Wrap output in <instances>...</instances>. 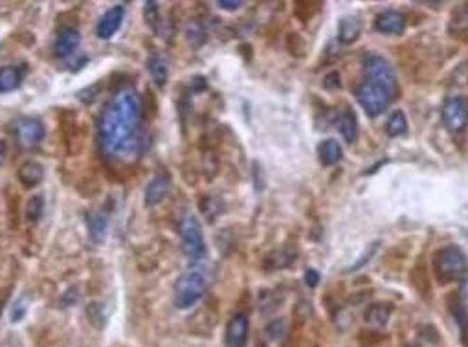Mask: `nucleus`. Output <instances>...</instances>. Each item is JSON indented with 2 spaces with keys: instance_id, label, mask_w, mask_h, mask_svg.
I'll list each match as a JSON object with an SVG mask.
<instances>
[{
  "instance_id": "obj_4",
  "label": "nucleus",
  "mask_w": 468,
  "mask_h": 347,
  "mask_svg": "<svg viewBox=\"0 0 468 347\" xmlns=\"http://www.w3.org/2000/svg\"><path fill=\"white\" fill-rule=\"evenodd\" d=\"M433 270L439 282L450 283L467 274L468 261L465 252L459 247H444L433 257Z\"/></svg>"
},
{
  "instance_id": "obj_9",
  "label": "nucleus",
  "mask_w": 468,
  "mask_h": 347,
  "mask_svg": "<svg viewBox=\"0 0 468 347\" xmlns=\"http://www.w3.org/2000/svg\"><path fill=\"white\" fill-rule=\"evenodd\" d=\"M248 318L242 312H237L230 318L226 325V346L228 347H244L248 340Z\"/></svg>"
},
{
  "instance_id": "obj_28",
  "label": "nucleus",
  "mask_w": 468,
  "mask_h": 347,
  "mask_svg": "<svg viewBox=\"0 0 468 347\" xmlns=\"http://www.w3.org/2000/svg\"><path fill=\"white\" fill-rule=\"evenodd\" d=\"M455 300H458V303L465 309V311H468V277H463L461 283H459V291Z\"/></svg>"
},
{
  "instance_id": "obj_25",
  "label": "nucleus",
  "mask_w": 468,
  "mask_h": 347,
  "mask_svg": "<svg viewBox=\"0 0 468 347\" xmlns=\"http://www.w3.org/2000/svg\"><path fill=\"white\" fill-rule=\"evenodd\" d=\"M143 20L153 31H158V28H160V8L153 0L143 4Z\"/></svg>"
},
{
  "instance_id": "obj_13",
  "label": "nucleus",
  "mask_w": 468,
  "mask_h": 347,
  "mask_svg": "<svg viewBox=\"0 0 468 347\" xmlns=\"http://www.w3.org/2000/svg\"><path fill=\"white\" fill-rule=\"evenodd\" d=\"M17 178L24 187H36L45 180V167L39 162L28 160L19 167Z\"/></svg>"
},
{
  "instance_id": "obj_34",
  "label": "nucleus",
  "mask_w": 468,
  "mask_h": 347,
  "mask_svg": "<svg viewBox=\"0 0 468 347\" xmlns=\"http://www.w3.org/2000/svg\"><path fill=\"white\" fill-rule=\"evenodd\" d=\"M410 347H417V346H410Z\"/></svg>"
},
{
  "instance_id": "obj_21",
  "label": "nucleus",
  "mask_w": 468,
  "mask_h": 347,
  "mask_svg": "<svg viewBox=\"0 0 468 347\" xmlns=\"http://www.w3.org/2000/svg\"><path fill=\"white\" fill-rule=\"evenodd\" d=\"M88 231H91L92 241L101 245V242L105 241L107 236V217L105 213H92L91 219H88Z\"/></svg>"
},
{
  "instance_id": "obj_33",
  "label": "nucleus",
  "mask_w": 468,
  "mask_h": 347,
  "mask_svg": "<svg viewBox=\"0 0 468 347\" xmlns=\"http://www.w3.org/2000/svg\"><path fill=\"white\" fill-rule=\"evenodd\" d=\"M257 347H265V346H263V344H259V346H257Z\"/></svg>"
},
{
  "instance_id": "obj_10",
  "label": "nucleus",
  "mask_w": 468,
  "mask_h": 347,
  "mask_svg": "<svg viewBox=\"0 0 468 347\" xmlns=\"http://www.w3.org/2000/svg\"><path fill=\"white\" fill-rule=\"evenodd\" d=\"M375 28L386 36H398L406 28V17L397 10H386L375 19Z\"/></svg>"
},
{
  "instance_id": "obj_16",
  "label": "nucleus",
  "mask_w": 468,
  "mask_h": 347,
  "mask_svg": "<svg viewBox=\"0 0 468 347\" xmlns=\"http://www.w3.org/2000/svg\"><path fill=\"white\" fill-rule=\"evenodd\" d=\"M391 311V305H388V303H371L364 312V320L371 327H384L389 322Z\"/></svg>"
},
{
  "instance_id": "obj_18",
  "label": "nucleus",
  "mask_w": 468,
  "mask_h": 347,
  "mask_svg": "<svg viewBox=\"0 0 468 347\" xmlns=\"http://www.w3.org/2000/svg\"><path fill=\"white\" fill-rule=\"evenodd\" d=\"M22 83V70L19 66H4L0 68V94L17 91Z\"/></svg>"
},
{
  "instance_id": "obj_20",
  "label": "nucleus",
  "mask_w": 468,
  "mask_h": 347,
  "mask_svg": "<svg viewBox=\"0 0 468 347\" xmlns=\"http://www.w3.org/2000/svg\"><path fill=\"white\" fill-rule=\"evenodd\" d=\"M320 153V160L323 166H334L336 162L342 160V147L336 140H325L318 149Z\"/></svg>"
},
{
  "instance_id": "obj_11",
  "label": "nucleus",
  "mask_w": 468,
  "mask_h": 347,
  "mask_svg": "<svg viewBox=\"0 0 468 347\" xmlns=\"http://www.w3.org/2000/svg\"><path fill=\"white\" fill-rule=\"evenodd\" d=\"M169 186H171V180H169V176H167L166 173L153 176L151 182H149L146 187V195H143L146 196V199H143L146 206L153 208L156 206V204H160V202L167 196V193H169Z\"/></svg>"
},
{
  "instance_id": "obj_19",
  "label": "nucleus",
  "mask_w": 468,
  "mask_h": 347,
  "mask_svg": "<svg viewBox=\"0 0 468 347\" xmlns=\"http://www.w3.org/2000/svg\"><path fill=\"white\" fill-rule=\"evenodd\" d=\"M147 70L151 74V79L155 81L156 86H166L169 79V70H167V63L160 56H151L147 59Z\"/></svg>"
},
{
  "instance_id": "obj_7",
  "label": "nucleus",
  "mask_w": 468,
  "mask_h": 347,
  "mask_svg": "<svg viewBox=\"0 0 468 347\" xmlns=\"http://www.w3.org/2000/svg\"><path fill=\"white\" fill-rule=\"evenodd\" d=\"M443 123L450 132H461L468 125V100L453 96L443 107Z\"/></svg>"
},
{
  "instance_id": "obj_3",
  "label": "nucleus",
  "mask_w": 468,
  "mask_h": 347,
  "mask_svg": "<svg viewBox=\"0 0 468 347\" xmlns=\"http://www.w3.org/2000/svg\"><path fill=\"white\" fill-rule=\"evenodd\" d=\"M208 270L201 265H193L176 279L173 291V302L178 309H192L196 302H201L208 291Z\"/></svg>"
},
{
  "instance_id": "obj_29",
  "label": "nucleus",
  "mask_w": 468,
  "mask_h": 347,
  "mask_svg": "<svg viewBox=\"0 0 468 347\" xmlns=\"http://www.w3.org/2000/svg\"><path fill=\"white\" fill-rule=\"evenodd\" d=\"M267 334L272 340H279V338L283 337V322H279V320H276V322L268 323L267 327Z\"/></svg>"
},
{
  "instance_id": "obj_27",
  "label": "nucleus",
  "mask_w": 468,
  "mask_h": 347,
  "mask_svg": "<svg viewBox=\"0 0 468 347\" xmlns=\"http://www.w3.org/2000/svg\"><path fill=\"white\" fill-rule=\"evenodd\" d=\"M30 309V302H28V296H20L17 298V302L13 303V307H11V322L17 323L20 322L22 318L26 316V312Z\"/></svg>"
},
{
  "instance_id": "obj_24",
  "label": "nucleus",
  "mask_w": 468,
  "mask_h": 347,
  "mask_svg": "<svg viewBox=\"0 0 468 347\" xmlns=\"http://www.w3.org/2000/svg\"><path fill=\"white\" fill-rule=\"evenodd\" d=\"M186 37L189 45L201 46L206 40V28L198 20H192L186 28Z\"/></svg>"
},
{
  "instance_id": "obj_26",
  "label": "nucleus",
  "mask_w": 468,
  "mask_h": 347,
  "mask_svg": "<svg viewBox=\"0 0 468 347\" xmlns=\"http://www.w3.org/2000/svg\"><path fill=\"white\" fill-rule=\"evenodd\" d=\"M378 248H380V242H378V241H373L371 245H369V247L366 248V252H364L362 256H360V259H357V261L352 263L351 267L345 268V272H357L358 268H362L364 265H366V263H369V261H371V259H373V257L377 256Z\"/></svg>"
},
{
  "instance_id": "obj_5",
  "label": "nucleus",
  "mask_w": 468,
  "mask_h": 347,
  "mask_svg": "<svg viewBox=\"0 0 468 347\" xmlns=\"http://www.w3.org/2000/svg\"><path fill=\"white\" fill-rule=\"evenodd\" d=\"M178 233H180L182 252L186 254L187 259H192L193 263L201 261L202 257L206 256V241H204L201 222L193 213H186L182 217Z\"/></svg>"
},
{
  "instance_id": "obj_12",
  "label": "nucleus",
  "mask_w": 468,
  "mask_h": 347,
  "mask_svg": "<svg viewBox=\"0 0 468 347\" xmlns=\"http://www.w3.org/2000/svg\"><path fill=\"white\" fill-rule=\"evenodd\" d=\"M81 45V33L76 28H65L61 30L59 37L56 39L54 45V54L57 57H68L70 54L77 50V46Z\"/></svg>"
},
{
  "instance_id": "obj_6",
  "label": "nucleus",
  "mask_w": 468,
  "mask_h": 347,
  "mask_svg": "<svg viewBox=\"0 0 468 347\" xmlns=\"http://www.w3.org/2000/svg\"><path fill=\"white\" fill-rule=\"evenodd\" d=\"M13 132H15L17 144L22 146L24 149H33L45 140V125L42 121L37 120V118H30V116H24V118H19L13 125Z\"/></svg>"
},
{
  "instance_id": "obj_31",
  "label": "nucleus",
  "mask_w": 468,
  "mask_h": 347,
  "mask_svg": "<svg viewBox=\"0 0 468 347\" xmlns=\"http://www.w3.org/2000/svg\"><path fill=\"white\" fill-rule=\"evenodd\" d=\"M217 6H219V8H222V10H226V11H235V10H239V8H241L242 2H241V0H219V2H217Z\"/></svg>"
},
{
  "instance_id": "obj_23",
  "label": "nucleus",
  "mask_w": 468,
  "mask_h": 347,
  "mask_svg": "<svg viewBox=\"0 0 468 347\" xmlns=\"http://www.w3.org/2000/svg\"><path fill=\"white\" fill-rule=\"evenodd\" d=\"M45 213V196L33 195L26 204V219L30 222H37Z\"/></svg>"
},
{
  "instance_id": "obj_15",
  "label": "nucleus",
  "mask_w": 468,
  "mask_h": 347,
  "mask_svg": "<svg viewBox=\"0 0 468 347\" xmlns=\"http://www.w3.org/2000/svg\"><path fill=\"white\" fill-rule=\"evenodd\" d=\"M334 125H336L340 136H342L343 140L348 141V144H352V141L357 140L358 121H357V116H354V112L352 111L345 109V111L340 112L336 121H334Z\"/></svg>"
},
{
  "instance_id": "obj_2",
  "label": "nucleus",
  "mask_w": 468,
  "mask_h": 347,
  "mask_svg": "<svg viewBox=\"0 0 468 347\" xmlns=\"http://www.w3.org/2000/svg\"><path fill=\"white\" fill-rule=\"evenodd\" d=\"M366 79L357 86L354 96L369 116L382 114L397 96V76L393 66L380 56H369L364 63Z\"/></svg>"
},
{
  "instance_id": "obj_14",
  "label": "nucleus",
  "mask_w": 468,
  "mask_h": 347,
  "mask_svg": "<svg viewBox=\"0 0 468 347\" xmlns=\"http://www.w3.org/2000/svg\"><path fill=\"white\" fill-rule=\"evenodd\" d=\"M360 33H362V22H360V19L357 15L343 17L338 22V40L343 43V45L354 43L360 37Z\"/></svg>"
},
{
  "instance_id": "obj_8",
  "label": "nucleus",
  "mask_w": 468,
  "mask_h": 347,
  "mask_svg": "<svg viewBox=\"0 0 468 347\" xmlns=\"http://www.w3.org/2000/svg\"><path fill=\"white\" fill-rule=\"evenodd\" d=\"M123 19H125V8L121 4L112 6L111 10H107L105 13H103V17H101L100 22H98L96 26L98 37L103 40L112 39V37L118 33V30L121 28V24H123Z\"/></svg>"
},
{
  "instance_id": "obj_30",
  "label": "nucleus",
  "mask_w": 468,
  "mask_h": 347,
  "mask_svg": "<svg viewBox=\"0 0 468 347\" xmlns=\"http://www.w3.org/2000/svg\"><path fill=\"white\" fill-rule=\"evenodd\" d=\"M305 283H307V287L314 288L320 285V272L314 270V268H307L305 270Z\"/></svg>"
},
{
  "instance_id": "obj_17",
  "label": "nucleus",
  "mask_w": 468,
  "mask_h": 347,
  "mask_svg": "<svg viewBox=\"0 0 468 347\" xmlns=\"http://www.w3.org/2000/svg\"><path fill=\"white\" fill-rule=\"evenodd\" d=\"M296 261V254L287 248H277V250L270 252L265 261H263V268L267 270H277V268H287L288 265H292Z\"/></svg>"
},
{
  "instance_id": "obj_1",
  "label": "nucleus",
  "mask_w": 468,
  "mask_h": 347,
  "mask_svg": "<svg viewBox=\"0 0 468 347\" xmlns=\"http://www.w3.org/2000/svg\"><path fill=\"white\" fill-rule=\"evenodd\" d=\"M141 129V100L131 86H123L109 100L98 121V144L111 160H132L146 149Z\"/></svg>"
},
{
  "instance_id": "obj_22",
  "label": "nucleus",
  "mask_w": 468,
  "mask_h": 347,
  "mask_svg": "<svg viewBox=\"0 0 468 347\" xmlns=\"http://www.w3.org/2000/svg\"><path fill=\"white\" fill-rule=\"evenodd\" d=\"M408 131V120H406V114L403 111H395L386 121V132L389 136H403L404 132Z\"/></svg>"
},
{
  "instance_id": "obj_32",
  "label": "nucleus",
  "mask_w": 468,
  "mask_h": 347,
  "mask_svg": "<svg viewBox=\"0 0 468 347\" xmlns=\"http://www.w3.org/2000/svg\"><path fill=\"white\" fill-rule=\"evenodd\" d=\"M6 155H8V147H6V141L0 140V166L4 164Z\"/></svg>"
}]
</instances>
